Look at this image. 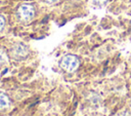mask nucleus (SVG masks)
Returning <instances> with one entry per match:
<instances>
[{"label":"nucleus","mask_w":131,"mask_h":116,"mask_svg":"<svg viewBox=\"0 0 131 116\" xmlns=\"http://www.w3.org/2000/svg\"><path fill=\"white\" fill-rule=\"evenodd\" d=\"M44 1H46L47 3H54V2H56L57 0H44Z\"/></svg>","instance_id":"1a4fd4ad"},{"label":"nucleus","mask_w":131,"mask_h":116,"mask_svg":"<svg viewBox=\"0 0 131 116\" xmlns=\"http://www.w3.org/2000/svg\"><path fill=\"white\" fill-rule=\"evenodd\" d=\"M118 116H129V113L127 111H124V112H121L118 114Z\"/></svg>","instance_id":"6e6552de"},{"label":"nucleus","mask_w":131,"mask_h":116,"mask_svg":"<svg viewBox=\"0 0 131 116\" xmlns=\"http://www.w3.org/2000/svg\"><path fill=\"white\" fill-rule=\"evenodd\" d=\"M5 24H6L5 18H4L2 15H0V33L4 30V28H5Z\"/></svg>","instance_id":"423d86ee"},{"label":"nucleus","mask_w":131,"mask_h":116,"mask_svg":"<svg viewBox=\"0 0 131 116\" xmlns=\"http://www.w3.org/2000/svg\"><path fill=\"white\" fill-rule=\"evenodd\" d=\"M79 60L76 55L74 54H67L64 55L61 61H60V66L63 70H66L67 72H74L78 69L79 67Z\"/></svg>","instance_id":"f257e3e1"},{"label":"nucleus","mask_w":131,"mask_h":116,"mask_svg":"<svg viewBox=\"0 0 131 116\" xmlns=\"http://www.w3.org/2000/svg\"><path fill=\"white\" fill-rule=\"evenodd\" d=\"M108 0H92V2L96 5H103L104 3H106Z\"/></svg>","instance_id":"0eeeda50"},{"label":"nucleus","mask_w":131,"mask_h":116,"mask_svg":"<svg viewBox=\"0 0 131 116\" xmlns=\"http://www.w3.org/2000/svg\"><path fill=\"white\" fill-rule=\"evenodd\" d=\"M18 17L24 22H29L35 16V9L31 4H21L17 9Z\"/></svg>","instance_id":"f03ea898"},{"label":"nucleus","mask_w":131,"mask_h":116,"mask_svg":"<svg viewBox=\"0 0 131 116\" xmlns=\"http://www.w3.org/2000/svg\"><path fill=\"white\" fill-rule=\"evenodd\" d=\"M6 61H7V55H6V53L4 52V50L0 49V64L5 63Z\"/></svg>","instance_id":"39448f33"},{"label":"nucleus","mask_w":131,"mask_h":116,"mask_svg":"<svg viewBox=\"0 0 131 116\" xmlns=\"http://www.w3.org/2000/svg\"><path fill=\"white\" fill-rule=\"evenodd\" d=\"M9 104H10V102H9L8 96H7L6 94L0 92V110L7 108V107L9 106Z\"/></svg>","instance_id":"20e7f679"},{"label":"nucleus","mask_w":131,"mask_h":116,"mask_svg":"<svg viewBox=\"0 0 131 116\" xmlns=\"http://www.w3.org/2000/svg\"><path fill=\"white\" fill-rule=\"evenodd\" d=\"M10 54L15 60H24L29 54V48L23 43H15L10 48Z\"/></svg>","instance_id":"7ed1b4c3"}]
</instances>
